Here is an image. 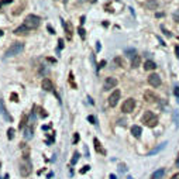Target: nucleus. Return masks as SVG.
<instances>
[{
  "instance_id": "obj_9",
  "label": "nucleus",
  "mask_w": 179,
  "mask_h": 179,
  "mask_svg": "<svg viewBox=\"0 0 179 179\" xmlns=\"http://www.w3.org/2000/svg\"><path fill=\"white\" fill-rule=\"evenodd\" d=\"M144 99L147 102H150V103H155L158 100V96L154 92H151V90H147V92L144 93Z\"/></svg>"
},
{
  "instance_id": "obj_38",
  "label": "nucleus",
  "mask_w": 179,
  "mask_h": 179,
  "mask_svg": "<svg viewBox=\"0 0 179 179\" xmlns=\"http://www.w3.org/2000/svg\"><path fill=\"white\" fill-rule=\"evenodd\" d=\"M120 171H121V172H124V171H126V166H124V165H120Z\"/></svg>"
},
{
  "instance_id": "obj_14",
  "label": "nucleus",
  "mask_w": 179,
  "mask_h": 179,
  "mask_svg": "<svg viewBox=\"0 0 179 179\" xmlns=\"http://www.w3.org/2000/svg\"><path fill=\"white\" fill-rule=\"evenodd\" d=\"M93 144H95V148H96L97 152H100V154L106 155V150H103V148H102L100 142H99V140H97V138H95V140H93Z\"/></svg>"
},
{
  "instance_id": "obj_2",
  "label": "nucleus",
  "mask_w": 179,
  "mask_h": 179,
  "mask_svg": "<svg viewBox=\"0 0 179 179\" xmlns=\"http://www.w3.org/2000/svg\"><path fill=\"white\" fill-rule=\"evenodd\" d=\"M23 50H24V44H23V42H14L13 45L10 47L7 51H6V55L5 56H7V58H9V56L17 55V54H20Z\"/></svg>"
},
{
  "instance_id": "obj_42",
  "label": "nucleus",
  "mask_w": 179,
  "mask_h": 179,
  "mask_svg": "<svg viewBox=\"0 0 179 179\" xmlns=\"http://www.w3.org/2000/svg\"><path fill=\"white\" fill-rule=\"evenodd\" d=\"M0 168H2V164H0Z\"/></svg>"
},
{
  "instance_id": "obj_24",
  "label": "nucleus",
  "mask_w": 179,
  "mask_h": 179,
  "mask_svg": "<svg viewBox=\"0 0 179 179\" xmlns=\"http://www.w3.org/2000/svg\"><path fill=\"white\" fill-rule=\"evenodd\" d=\"M7 133H9V138H10V140H13V137H14V129H9V131H7Z\"/></svg>"
},
{
  "instance_id": "obj_1",
  "label": "nucleus",
  "mask_w": 179,
  "mask_h": 179,
  "mask_svg": "<svg viewBox=\"0 0 179 179\" xmlns=\"http://www.w3.org/2000/svg\"><path fill=\"white\" fill-rule=\"evenodd\" d=\"M142 123H145L147 127H155L158 124V117L151 111H145L144 117H142Z\"/></svg>"
},
{
  "instance_id": "obj_21",
  "label": "nucleus",
  "mask_w": 179,
  "mask_h": 179,
  "mask_svg": "<svg viewBox=\"0 0 179 179\" xmlns=\"http://www.w3.org/2000/svg\"><path fill=\"white\" fill-rule=\"evenodd\" d=\"M24 137L26 138H31V129H27L24 131Z\"/></svg>"
},
{
  "instance_id": "obj_43",
  "label": "nucleus",
  "mask_w": 179,
  "mask_h": 179,
  "mask_svg": "<svg viewBox=\"0 0 179 179\" xmlns=\"http://www.w3.org/2000/svg\"><path fill=\"white\" fill-rule=\"evenodd\" d=\"M129 179H133V178H129Z\"/></svg>"
},
{
  "instance_id": "obj_31",
  "label": "nucleus",
  "mask_w": 179,
  "mask_h": 179,
  "mask_svg": "<svg viewBox=\"0 0 179 179\" xmlns=\"http://www.w3.org/2000/svg\"><path fill=\"white\" fill-rule=\"evenodd\" d=\"M105 65H106V61H102L100 64H99V66H97V68L100 69V68H103V66H105Z\"/></svg>"
},
{
  "instance_id": "obj_13",
  "label": "nucleus",
  "mask_w": 179,
  "mask_h": 179,
  "mask_svg": "<svg viewBox=\"0 0 179 179\" xmlns=\"http://www.w3.org/2000/svg\"><path fill=\"white\" fill-rule=\"evenodd\" d=\"M131 134L135 138H140V135H141V127L140 126H133L131 127Z\"/></svg>"
},
{
  "instance_id": "obj_27",
  "label": "nucleus",
  "mask_w": 179,
  "mask_h": 179,
  "mask_svg": "<svg viewBox=\"0 0 179 179\" xmlns=\"http://www.w3.org/2000/svg\"><path fill=\"white\" fill-rule=\"evenodd\" d=\"M89 168H90V166H83V168H82V169H80V174H86V172H87V171H89Z\"/></svg>"
},
{
  "instance_id": "obj_18",
  "label": "nucleus",
  "mask_w": 179,
  "mask_h": 179,
  "mask_svg": "<svg viewBox=\"0 0 179 179\" xmlns=\"http://www.w3.org/2000/svg\"><path fill=\"white\" fill-rule=\"evenodd\" d=\"M20 172H21V175H23V176H28V175H30V172H31V168H30V165H21V171H20Z\"/></svg>"
},
{
  "instance_id": "obj_32",
  "label": "nucleus",
  "mask_w": 179,
  "mask_h": 179,
  "mask_svg": "<svg viewBox=\"0 0 179 179\" xmlns=\"http://www.w3.org/2000/svg\"><path fill=\"white\" fill-rule=\"evenodd\" d=\"M78 141H79V135H78V134H75V137H74V142L76 144Z\"/></svg>"
},
{
  "instance_id": "obj_26",
  "label": "nucleus",
  "mask_w": 179,
  "mask_h": 179,
  "mask_svg": "<svg viewBox=\"0 0 179 179\" xmlns=\"http://www.w3.org/2000/svg\"><path fill=\"white\" fill-rule=\"evenodd\" d=\"M11 2H13V0H0V7H2V6H3V5H7V3H11Z\"/></svg>"
},
{
  "instance_id": "obj_40",
  "label": "nucleus",
  "mask_w": 179,
  "mask_h": 179,
  "mask_svg": "<svg viewBox=\"0 0 179 179\" xmlns=\"http://www.w3.org/2000/svg\"><path fill=\"white\" fill-rule=\"evenodd\" d=\"M110 179H116V176L114 175H110Z\"/></svg>"
},
{
  "instance_id": "obj_22",
  "label": "nucleus",
  "mask_w": 179,
  "mask_h": 179,
  "mask_svg": "<svg viewBox=\"0 0 179 179\" xmlns=\"http://www.w3.org/2000/svg\"><path fill=\"white\" fill-rule=\"evenodd\" d=\"M172 17H174V20L176 21V23H179V10H176V11H175Z\"/></svg>"
},
{
  "instance_id": "obj_29",
  "label": "nucleus",
  "mask_w": 179,
  "mask_h": 179,
  "mask_svg": "<svg viewBox=\"0 0 179 179\" xmlns=\"http://www.w3.org/2000/svg\"><path fill=\"white\" fill-rule=\"evenodd\" d=\"M78 158H79V154L76 152V154H75V156H74V159H72V164H76V161H78Z\"/></svg>"
},
{
  "instance_id": "obj_19",
  "label": "nucleus",
  "mask_w": 179,
  "mask_h": 179,
  "mask_svg": "<svg viewBox=\"0 0 179 179\" xmlns=\"http://www.w3.org/2000/svg\"><path fill=\"white\" fill-rule=\"evenodd\" d=\"M0 110H2V113H3V116H5L6 119H7V120H11V119H10V116L7 114V111H6V109L3 107V102H2V100H0Z\"/></svg>"
},
{
  "instance_id": "obj_33",
  "label": "nucleus",
  "mask_w": 179,
  "mask_h": 179,
  "mask_svg": "<svg viewBox=\"0 0 179 179\" xmlns=\"http://www.w3.org/2000/svg\"><path fill=\"white\" fill-rule=\"evenodd\" d=\"M162 31L165 32V35H166V37H171V32H169V31H166L165 28H162Z\"/></svg>"
},
{
  "instance_id": "obj_28",
  "label": "nucleus",
  "mask_w": 179,
  "mask_h": 179,
  "mask_svg": "<svg viewBox=\"0 0 179 179\" xmlns=\"http://www.w3.org/2000/svg\"><path fill=\"white\" fill-rule=\"evenodd\" d=\"M87 120H89V121H90V123L96 124V119H95V117H93V116H89V117H87Z\"/></svg>"
},
{
  "instance_id": "obj_3",
  "label": "nucleus",
  "mask_w": 179,
  "mask_h": 179,
  "mask_svg": "<svg viewBox=\"0 0 179 179\" xmlns=\"http://www.w3.org/2000/svg\"><path fill=\"white\" fill-rule=\"evenodd\" d=\"M24 26L27 28H37L40 26V17L34 16V14H30L24 20Z\"/></svg>"
},
{
  "instance_id": "obj_5",
  "label": "nucleus",
  "mask_w": 179,
  "mask_h": 179,
  "mask_svg": "<svg viewBox=\"0 0 179 179\" xmlns=\"http://www.w3.org/2000/svg\"><path fill=\"white\" fill-rule=\"evenodd\" d=\"M120 90L119 89H116L114 92L111 93L110 96H109V106L110 107H114V106H117V103H119V99H120Z\"/></svg>"
},
{
  "instance_id": "obj_17",
  "label": "nucleus",
  "mask_w": 179,
  "mask_h": 179,
  "mask_svg": "<svg viewBox=\"0 0 179 179\" xmlns=\"http://www.w3.org/2000/svg\"><path fill=\"white\" fill-rule=\"evenodd\" d=\"M156 68V65L152 62V61H147L145 64H144V69L145 71H154V69Z\"/></svg>"
},
{
  "instance_id": "obj_36",
  "label": "nucleus",
  "mask_w": 179,
  "mask_h": 179,
  "mask_svg": "<svg viewBox=\"0 0 179 179\" xmlns=\"http://www.w3.org/2000/svg\"><path fill=\"white\" fill-rule=\"evenodd\" d=\"M58 44H59V48H64V41H62V40H59Z\"/></svg>"
},
{
  "instance_id": "obj_7",
  "label": "nucleus",
  "mask_w": 179,
  "mask_h": 179,
  "mask_svg": "<svg viewBox=\"0 0 179 179\" xmlns=\"http://www.w3.org/2000/svg\"><path fill=\"white\" fill-rule=\"evenodd\" d=\"M148 83H150L151 86H154V87L159 86V85H161V78L156 74H152V75L148 76Z\"/></svg>"
},
{
  "instance_id": "obj_4",
  "label": "nucleus",
  "mask_w": 179,
  "mask_h": 179,
  "mask_svg": "<svg viewBox=\"0 0 179 179\" xmlns=\"http://www.w3.org/2000/svg\"><path fill=\"white\" fill-rule=\"evenodd\" d=\"M134 107H135V100L130 97V99H127V100L123 103L121 111H123V113H131V111H134Z\"/></svg>"
},
{
  "instance_id": "obj_23",
  "label": "nucleus",
  "mask_w": 179,
  "mask_h": 179,
  "mask_svg": "<svg viewBox=\"0 0 179 179\" xmlns=\"http://www.w3.org/2000/svg\"><path fill=\"white\" fill-rule=\"evenodd\" d=\"M78 32H79V35H80V37L85 38V35H86V34H85V30H83L82 27H79V28H78Z\"/></svg>"
},
{
  "instance_id": "obj_41",
  "label": "nucleus",
  "mask_w": 179,
  "mask_h": 179,
  "mask_svg": "<svg viewBox=\"0 0 179 179\" xmlns=\"http://www.w3.org/2000/svg\"><path fill=\"white\" fill-rule=\"evenodd\" d=\"M2 35H3V31H2V30H0V37H2Z\"/></svg>"
},
{
  "instance_id": "obj_30",
  "label": "nucleus",
  "mask_w": 179,
  "mask_h": 179,
  "mask_svg": "<svg viewBox=\"0 0 179 179\" xmlns=\"http://www.w3.org/2000/svg\"><path fill=\"white\" fill-rule=\"evenodd\" d=\"M174 95L179 97V87H175V89H174Z\"/></svg>"
},
{
  "instance_id": "obj_34",
  "label": "nucleus",
  "mask_w": 179,
  "mask_h": 179,
  "mask_svg": "<svg viewBox=\"0 0 179 179\" xmlns=\"http://www.w3.org/2000/svg\"><path fill=\"white\" fill-rule=\"evenodd\" d=\"M48 31H50L51 34H55V31H54V28L51 27V26H48Z\"/></svg>"
},
{
  "instance_id": "obj_12",
  "label": "nucleus",
  "mask_w": 179,
  "mask_h": 179,
  "mask_svg": "<svg viewBox=\"0 0 179 179\" xmlns=\"http://www.w3.org/2000/svg\"><path fill=\"white\" fill-rule=\"evenodd\" d=\"M28 30H30V28H27L26 26H20V27H17L14 30V32H16L17 35H26L28 32Z\"/></svg>"
},
{
  "instance_id": "obj_8",
  "label": "nucleus",
  "mask_w": 179,
  "mask_h": 179,
  "mask_svg": "<svg viewBox=\"0 0 179 179\" xmlns=\"http://www.w3.org/2000/svg\"><path fill=\"white\" fill-rule=\"evenodd\" d=\"M117 86V79L116 78H107L105 82V89L106 90H110V89H113V87Z\"/></svg>"
},
{
  "instance_id": "obj_10",
  "label": "nucleus",
  "mask_w": 179,
  "mask_h": 179,
  "mask_svg": "<svg viewBox=\"0 0 179 179\" xmlns=\"http://www.w3.org/2000/svg\"><path fill=\"white\" fill-rule=\"evenodd\" d=\"M64 28H65V32H66V37H68V40H72V24L66 23V21H64Z\"/></svg>"
},
{
  "instance_id": "obj_15",
  "label": "nucleus",
  "mask_w": 179,
  "mask_h": 179,
  "mask_svg": "<svg viewBox=\"0 0 179 179\" xmlns=\"http://www.w3.org/2000/svg\"><path fill=\"white\" fill-rule=\"evenodd\" d=\"M140 62H141V56L134 55L133 59H131V66H133V68H138V66H140Z\"/></svg>"
},
{
  "instance_id": "obj_11",
  "label": "nucleus",
  "mask_w": 179,
  "mask_h": 179,
  "mask_svg": "<svg viewBox=\"0 0 179 179\" xmlns=\"http://www.w3.org/2000/svg\"><path fill=\"white\" fill-rule=\"evenodd\" d=\"M42 89L47 90V92H50V90L54 89V85H52V82H51L50 79H44V80H42Z\"/></svg>"
},
{
  "instance_id": "obj_37",
  "label": "nucleus",
  "mask_w": 179,
  "mask_h": 179,
  "mask_svg": "<svg viewBox=\"0 0 179 179\" xmlns=\"http://www.w3.org/2000/svg\"><path fill=\"white\" fill-rule=\"evenodd\" d=\"M171 179H179V172H178V174H175V175H174V176H172V178H171Z\"/></svg>"
},
{
  "instance_id": "obj_20",
  "label": "nucleus",
  "mask_w": 179,
  "mask_h": 179,
  "mask_svg": "<svg viewBox=\"0 0 179 179\" xmlns=\"http://www.w3.org/2000/svg\"><path fill=\"white\" fill-rule=\"evenodd\" d=\"M114 64L116 65H120V66H124V62L121 61V58H114Z\"/></svg>"
},
{
  "instance_id": "obj_35",
  "label": "nucleus",
  "mask_w": 179,
  "mask_h": 179,
  "mask_svg": "<svg viewBox=\"0 0 179 179\" xmlns=\"http://www.w3.org/2000/svg\"><path fill=\"white\" fill-rule=\"evenodd\" d=\"M175 52H176V56L179 58V45H176V48H175Z\"/></svg>"
},
{
  "instance_id": "obj_6",
  "label": "nucleus",
  "mask_w": 179,
  "mask_h": 179,
  "mask_svg": "<svg viewBox=\"0 0 179 179\" xmlns=\"http://www.w3.org/2000/svg\"><path fill=\"white\" fill-rule=\"evenodd\" d=\"M158 2L156 0H148V2H144L142 3V7L145 10H156L158 9Z\"/></svg>"
},
{
  "instance_id": "obj_39",
  "label": "nucleus",
  "mask_w": 179,
  "mask_h": 179,
  "mask_svg": "<svg viewBox=\"0 0 179 179\" xmlns=\"http://www.w3.org/2000/svg\"><path fill=\"white\" fill-rule=\"evenodd\" d=\"M176 166H179V155H178V161H176Z\"/></svg>"
},
{
  "instance_id": "obj_16",
  "label": "nucleus",
  "mask_w": 179,
  "mask_h": 179,
  "mask_svg": "<svg viewBox=\"0 0 179 179\" xmlns=\"http://www.w3.org/2000/svg\"><path fill=\"white\" fill-rule=\"evenodd\" d=\"M164 174H165V171H164V169H158V171H155V172L151 175V179H162Z\"/></svg>"
},
{
  "instance_id": "obj_25",
  "label": "nucleus",
  "mask_w": 179,
  "mask_h": 179,
  "mask_svg": "<svg viewBox=\"0 0 179 179\" xmlns=\"http://www.w3.org/2000/svg\"><path fill=\"white\" fill-rule=\"evenodd\" d=\"M10 97H11V100H13V102H19V96H17L16 93H11V95H10Z\"/></svg>"
}]
</instances>
